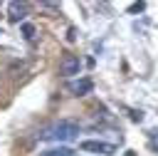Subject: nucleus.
<instances>
[{"mask_svg": "<svg viewBox=\"0 0 158 156\" xmlns=\"http://www.w3.org/2000/svg\"><path fill=\"white\" fill-rule=\"evenodd\" d=\"M79 69H81V59L77 54H64L59 59V74L62 77H74V74H79Z\"/></svg>", "mask_w": 158, "mask_h": 156, "instance_id": "nucleus-3", "label": "nucleus"}, {"mask_svg": "<svg viewBox=\"0 0 158 156\" xmlns=\"http://www.w3.org/2000/svg\"><path fill=\"white\" fill-rule=\"evenodd\" d=\"M79 146H81V151H91V154H101V156H114L116 154V146L109 144V141H101V139H86Z\"/></svg>", "mask_w": 158, "mask_h": 156, "instance_id": "nucleus-2", "label": "nucleus"}, {"mask_svg": "<svg viewBox=\"0 0 158 156\" xmlns=\"http://www.w3.org/2000/svg\"><path fill=\"white\" fill-rule=\"evenodd\" d=\"M79 134V124L74 119H59L40 131V139L44 141H74Z\"/></svg>", "mask_w": 158, "mask_h": 156, "instance_id": "nucleus-1", "label": "nucleus"}, {"mask_svg": "<svg viewBox=\"0 0 158 156\" xmlns=\"http://www.w3.org/2000/svg\"><path fill=\"white\" fill-rule=\"evenodd\" d=\"M22 35H25L27 40H32V37H35V27H32L30 22H22Z\"/></svg>", "mask_w": 158, "mask_h": 156, "instance_id": "nucleus-7", "label": "nucleus"}, {"mask_svg": "<svg viewBox=\"0 0 158 156\" xmlns=\"http://www.w3.org/2000/svg\"><path fill=\"white\" fill-rule=\"evenodd\" d=\"M42 156H77V154H74L72 149H64V146H62V149H49V151H44Z\"/></svg>", "mask_w": 158, "mask_h": 156, "instance_id": "nucleus-6", "label": "nucleus"}, {"mask_svg": "<svg viewBox=\"0 0 158 156\" xmlns=\"http://www.w3.org/2000/svg\"><path fill=\"white\" fill-rule=\"evenodd\" d=\"M143 7H146V5H143V2H136V5H131V7H128V10H131V12H141V10H143Z\"/></svg>", "mask_w": 158, "mask_h": 156, "instance_id": "nucleus-8", "label": "nucleus"}, {"mask_svg": "<svg viewBox=\"0 0 158 156\" xmlns=\"http://www.w3.org/2000/svg\"><path fill=\"white\" fill-rule=\"evenodd\" d=\"M91 89H94V82H91L89 77H81V79H77V82H69V92L77 94V97H84V94H89Z\"/></svg>", "mask_w": 158, "mask_h": 156, "instance_id": "nucleus-4", "label": "nucleus"}, {"mask_svg": "<svg viewBox=\"0 0 158 156\" xmlns=\"http://www.w3.org/2000/svg\"><path fill=\"white\" fill-rule=\"evenodd\" d=\"M7 17H10L12 22H22V20L27 17V5H25V2H10V5H7Z\"/></svg>", "mask_w": 158, "mask_h": 156, "instance_id": "nucleus-5", "label": "nucleus"}]
</instances>
